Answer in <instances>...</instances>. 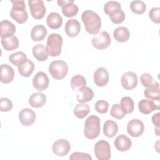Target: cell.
I'll use <instances>...</instances> for the list:
<instances>
[{"mask_svg":"<svg viewBox=\"0 0 160 160\" xmlns=\"http://www.w3.org/2000/svg\"><path fill=\"white\" fill-rule=\"evenodd\" d=\"M81 19L89 34H96L99 32L101 27V20L96 12L91 10H86L82 12Z\"/></svg>","mask_w":160,"mask_h":160,"instance_id":"obj_1","label":"cell"},{"mask_svg":"<svg viewBox=\"0 0 160 160\" xmlns=\"http://www.w3.org/2000/svg\"><path fill=\"white\" fill-rule=\"evenodd\" d=\"M100 119L95 115L89 116L85 121L84 134L89 139L96 138L100 134Z\"/></svg>","mask_w":160,"mask_h":160,"instance_id":"obj_2","label":"cell"},{"mask_svg":"<svg viewBox=\"0 0 160 160\" xmlns=\"http://www.w3.org/2000/svg\"><path fill=\"white\" fill-rule=\"evenodd\" d=\"M62 38L57 33H51L49 35L46 42V50L48 55L56 57L60 55L62 50Z\"/></svg>","mask_w":160,"mask_h":160,"instance_id":"obj_3","label":"cell"},{"mask_svg":"<svg viewBox=\"0 0 160 160\" xmlns=\"http://www.w3.org/2000/svg\"><path fill=\"white\" fill-rule=\"evenodd\" d=\"M12 7L10 11L11 17L18 23L22 24L28 18V12L26 11V4L24 1H11Z\"/></svg>","mask_w":160,"mask_h":160,"instance_id":"obj_4","label":"cell"},{"mask_svg":"<svg viewBox=\"0 0 160 160\" xmlns=\"http://www.w3.org/2000/svg\"><path fill=\"white\" fill-rule=\"evenodd\" d=\"M49 72L54 79H62L68 74V66L64 61H53L49 66Z\"/></svg>","mask_w":160,"mask_h":160,"instance_id":"obj_5","label":"cell"},{"mask_svg":"<svg viewBox=\"0 0 160 160\" xmlns=\"http://www.w3.org/2000/svg\"><path fill=\"white\" fill-rule=\"evenodd\" d=\"M94 154L99 160H108L111 158V148L109 142L105 140H100L94 145Z\"/></svg>","mask_w":160,"mask_h":160,"instance_id":"obj_6","label":"cell"},{"mask_svg":"<svg viewBox=\"0 0 160 160\" xmlns=\"http://www.w3.org/2000/svg\"><path fill=\"white\" fill-rule=\"evenodd\" d=\"M28 2L33 18L41 19L44 16L46 8L42 0H29Z\"/></svg>","mask_w":160,"mask_h":160,"instance_id":"obj_7","label":"cell"},{"mask_svg":"<svg viewBox=\"0 0 160 160\" xmlns=\"http://www.w3.org/2000/svg\"><path fill=\"white\" fill-rule=\"evenodd\" d=\"M111 39L110 35L106 31H101L95 35L91 40L94 48L97 49H104L111 44Z\"/></svg>","mask_w":160,"mask_h":160,"instance_id":"obj_8","label":"cell"},{"mask_svg":"<svg viewBox=\"0 0 160 160\" xmlns=\"http://www.w3.org/2000/svg\"><path fill=\"white\" fill-rule=\"evenodd\" d=\"M74 2L73 0H58L57 1L59 6L62 8V12L64 16L68 18H71L77 14L78 7Z\"/></svg>","mask_w":160,"mask_h":160,"instance_id":"obj_9","label":"cell"},{"mask_svg":"<svg viewBox=\"0 0 160 160\" xmlns=\"http://www.w3.org/2000/svg\"><path fill=\"white\" fill-rule=\"evenodd\" d=\"M71 149L70 143L64 139H60L52 144V151L53 153L58 156H64L67 155Z\"/></svg>","mask_w":160,"mask_h":160,"instance_id":"obj_10","label":"cell"},{"mask_svg":"<svg viewBox=\"0 0 160 160\" xmlns=\"http://www.w3.org/2000/svg\"><path fill=\"white\" fill-rule=\"evenodd\" d=\"M121 84L122 88L126 90H131L135 88L138 84V76L132 71L124 73L121 78Z\"/></svg>","mask_w":160,"mask_h":160,"instance_id":"obj_11","label":"cell"},{"mask_svg":"<svg viewBox=\"0 0 160 160\" xmlns=\"http://www.w3.org/2000/svg\"><path fill=\"white\" fill-rule=\"evenodd\" d=\"M144 126L143 122L138 119H132L127 125L128 134L134 138L139 137L144 132Z\"/></svg>","mask_w":160,"mask_h":160,"instance_id":"obj_12","label":"cell"},{"mask_svg":"<svg viewBox=\"0 0 160 160\" xmlns=\"http://www.w3.org/2000/svg\"><path fill=\"white\" fill-rule=\"evenodd\" d=\"M49 80L47 74L42 71L38 72L32 79V85L39 91L46 89L49 86Z\"/></svg>","mask_w":160,"mask_h":160,"instance_id":"obj_13","label":"cell"},{"mask_svg":"<svg viewBox=\"0 0 160 160\" xmlns=\"http://www.w3.org/2000/svg\"><path fill=\"white\" fill-rule=\"evenodd\" d=\"M36 114L31 109L24 108L19 113V119L20 122L25 126H31L36 120Z\"/></svg>","mask_w":160,"mask_h":160,"instance_id":"obj_14","label":"cell"},{"mask_svg":"<svg viewBox=\"0 0 160 160\" xmlns=\"http://www.w3.org/2000/svg\"><path fill=\"white\" fill-rule=\"evenodd\" d=\"M109 81V73L106 69L101 67L98 68L94 73V82L99 87L104 86Z\"/></svg>","mask_w":160,"mask_h":160,"instance_id":"obj_15","label":"cell"},{"mask_svg":"<svg viewBox=\"0 0 160 160\" xmlns=\"http://www.w3.org/2000/svg\"><path fill=\"white\" fill-rule=\"evenodd\" d=\"M64 29L69 37L74 38L77 36L80 32L81 25L77 19H71L66 22Z\"/></svg>","mask_w":160,"mask_h":160,"instance_id":"obj_16","label":"cell"},{"mask_svg":"<svg viewBox=\"0 0 160 160\" xmlns=\"http://www.w3.org/2000/svg\"><path fill=\"white\" fill-rule=\"evenodd\" d=\"M16 32V26L11 21L4 19L0 22V36L1 39L13 36Z\"/></svg>","mask_w":160,"mask_h":160,"instance_id":"obj_17","label":"cell"},{"mask_svg":"<svg viewBox=\"0 0 160 160\" xmlns=\"http://www.w3.org/2000/svg\"><path fill=\"white\" fill-rule=\"evenodd\" d=\"M138 108L141 113L148 114L156 109H159V106H157L152 100L143 99L138 102Z\"/></svg>","mask_w":160,"mask_h":160,"instance_id":"obj_18","label":"cell"},{"mask_svg":"<svg viewBox=\"0 0 160 160\" xmlns=\"http://www.w3.org/2000/svg\"><path fill=\"white\" fill-rule=\"evenodd\" d=\"M132 145L131 140L129 137L124 134L117 136L114 140V146L119 151H126L130 149Z\"/></svg>","mask_w":160,"mask_h":160,"instance_id":"obj_19","label":"cell"},{"mask_svg":"<svg viewBox=\"0 0 160 160\" xmlns=\"http://www.w3.org/2000/svg\"><path fill=\"white\" fill-rule=\"evenodd\" d=\"M14 77V71L11 66L7 64L1 65L0 81L4 84H8L13 80Z\"/></svg>","mask_w":160,"mask_h":160,"instance_id":"obj_20","label":"cell"},{"mask_svg":"<svg viewBox=\"0 0 160 160\" xmlns=\"http://www.w3.org/2000/svg\"><path fill=\"white\" fill-rule=\"evenodd\" d=\"M94 97V92L91 88L85 86L77 91L76 99L80 103L90 101Z\"/></svg>","mask_w":160,"mask_h":160,"instance_id":"obj_21","label":"cell"},{"mask_svg":"<svg viewBox=\"0 0 160 160\" xmlns=\"http://www.w3.org/2000/svg\"><path fill=\"white\" fill-rule=\"evenodd\" d=\"M46 102V96L41 92H34L29 98V104L34 108H39L43 106Z\"/></svg>","mask_w":160,"mask_h":160,"instance_id":"obj_22","label":"cell"},{"mask_svg":"<svg viewBox=\"0 0 160 160\" xmlns=\"http://www.w3.org/2000/svg\"><path fill=\"white\" fill-rule=\"evenodd\" d=\"M46 28L41 24L34 26L31 32V38L34 41H42L47 35Z\"/></svg>","mask_w":160,"mask_h":160,"instance_id":"obj_23","label":"cell"},{"mask_svg":"<svg viewBox=\"0 0 160 160\" xmlns=\"http://www.w3.org/2000/svg\"><path fill=\"white\" fill-rule=\"evenodd\" d=\"M33 56L39 61H44L48 58V54L46 47L42 44H38L32 49Z\"/></svg>","mask_w":160,"mask_h":160,"instance_id":"obj_24","label":"cell"},{"mask_svg":"<svg viewBox=\"0 0 160 160\" xmlns=\"http://www.w3.org/2000/svg\"><path fill=\"white\" fill-rule=\"evenodd\" d=\"M46 22L51 29H58L62 24V17L57 12H51L46 18Z\"/></svg>","mask_w":160,"mask_h":160,"instance_id":"obj_25","label":"cell"},{"mask_svg":"<svg viewBox=\"0 0 160 160\" xmlns=\"http://www.w3.org/2000/svg\"><path fill=\"white\" fill-rule=\"evenodd\" d=\"M18 68L20 75L23 77L28 78L33 72L34 64L32 61L27 59L21 65H19Z\"/></svg>","mask_w":160,"mask_h":160,"instance_id":"obj_26","label":"cell"},{"mask_svg":"<svg viewBox=\"0 0 160 160\" xmlns=\"http://www.w3.org/2000/svg\"><path fill=\"white\" fill-rule=\"evenodd\" d=\"M130 36L129 29L124 26H120L117 28L113 32V36L115 40L120 42H126Z\"/></svg>","mask_w":160,"mask_h":160,"instance_id":"obj_27","label":"cell"},{"mask_svg":"<svg viewBox=\"0 0 160 160\" xmlns=\"http://www.w3.org/2000/svg\"><path fill=\"white\" fill-rule=\"evenodd\" d=\"M118 126L115 121L107 120L103 126V133L108 138H113L117 134Z\"/></svg>","mask_w":160,"mask_h":160,"instance_id":"obj_28","label":"cell"},{"mask_svg":"<svg viewBox=\"0 0 160 160\" xmlns=\"http://www.w3.org/2000/svg\"><path fill=\"white\" fill-rule=\"evenodd\" d=\"M1 44L6 51H12L17 49L19 46V40L15 36L1 39Z\"/></svg>","mask_w":160,"mask_h":160,"instance_id":"obj_29","label":"cell"},{"mask_svg":"<svg viewBox=\"0 0 160 160\" xmlns=\"http://www.w3.org/2000/svg\"><path fill=\"white\" fill-rule=\"evenodd\" d=\"M71 86L74 91H78L82 88L86 86V80L84 76L76 74L71 79Z\"/></svg>","mask_w":160,"mask_h":160,"instance_id":"obj_30","label":"cell"},{"mask_svg":"<svg viewBox=\"0 0 160 160\" xmlns=\"http://www.w3.org/2000/svg\"><path fill=\"white\" fill-rule=\"evenodd\" d=\"M89 111L90 108L88 104L86 103H79L76 104L74 109L73 113L78 118L82 119L89 114Z\"/></svg>","mask_w":160,"mask_h":160,"instance_id":"obj_31","label":"cell"},{"mask_svg":"<svg viewBox=\"0 0 160 160\" xmlns=\"http://www.w3.org/2000/svg\"><path fill=\"white\" fill-rule=\"evenodd\" d=\"M120 106L126 114L131 113L134 108V101L131 98L124 96L122 98L120 101Z\"/></svg>","mask_w":160,"mask_h":160,"instance_id":"obj_32","label":"cell"},{"mask_svg":"<svg viewBox=\"0 0 160 160\" xmlns=\"http://www.w3.org/2000/svg\"><path fill=\"white\" fill-rule=\"evenodd\" d=\"M144 96L151 100H156L159 101L160 96L159 85L147 88L144 91Z\"/></svg>","mask_w":160,"mask_h":160,"instance_id":"obj_33","label":"cell"},{"mask_svg":"<svg viewBox=\"0 0 160 160\" xmlns=\"http://www.w3.org/2000/svg\"><path fill=\"white\" fill-rule=\"evenodd\" d=\"M26 59H27V56L25 53L21 51H18L12 53L9 55V60L14 66H19L21 65Z\"/></svg>","mask_w":160,"mask_h":160,"instance_id":"obj_34","label":"cell"},{"mask_svg":"<svg viewBox=\"0 0 160 160\" xmlns=\"http://www.w3.org/2000/svg\"><path fill=\"white\" fill-rule=\"evenodd\" d=\"M121 9V6L119 2L114 1H108L105 3L104 6V12L110 16L116 11Z\"/></svg>","mask_w":160,"mask_h":160,"instance_id":"obj_35","label":"cell"},{"mask_svg":"<svg viewBox=\"0 0 160 160\" xmlns=\"http://www.w3.org/2000/svg\"><path fill=\"white\" fill-rule=\"evenodd\" d=\"M130 9L134 13L137 14H141L145 12L146 6L143 1L135 0L131 1L130 4Z\"/></svg>","mask_w":160,"mask_h":160,"instance_id":"obj_36","label":"cell"},{"mask_svg":"<svg viewBox=\"0 0 160 160\" xmlns=\"http://www.w3.org/2000/svg\"><path fill=\"white\" fill-rule=\"evenodd\" d=\"M140 81L143 86L146 88L153 87L155 86H159L158 82L156 81L152 76L148 73H143L140 77Z\"/></svg>","mask_w":160,"mask_h":160,"instance_id":"obj_37","label":"cell"},{"mask_svg":"<svg viewBox=\"0 0 160 160\" xmlns=\"http://www.w3.org/2000/svg\"><path fill=\"white\" fill-rule=\"evenodd\" d=\"M110 114H111V116H112L113 118H115L116 119H122L126 114L124 112V111L122 109L120 105L118 104H115L112 105V106L111 107V109Z\"/></svg>","mask_w":160,"mask_h":160,"instance_id":"obj_38","label":"cell"},{"mask_svg":"<svg viewBox=\"0 0 160 160\" xmlns=\"http://www.w3.org/2000/svg\"><path fill=\"white\" fill-rule=\"evenodd\" d=\"M111 21L114 24H120L125 19V14L121 9L118 10L109 16Z\"/></svg>","mask_w":160,"mask_h":160,"instance_id":"obj_39","label":"cell"},{"mask_svg":"<svg viewBox=\"0 0 160 160\" xmlns=\"http://www.w3.org/2000/svg\"><path fill=\"white\" fill-rule=\"evenodd\" d=\"M109 108V104L106 101L99 100L94 105V108L96 111L100 114L106 113Z\"/></svg>","mask_w":160,"mask_h":160,"instance_id":"obj_40","label":"cell"},{"mask_svg":"<svg viewBox=\"0 0 160 160\" xmlns=\"http://www.w3.org/2000/svg\"><path fill=\"white\" fill-rule=\"evenodd\" d=\"M12 101L6 98H1L0 99V111L2 112H8L12 108Z\"/></svg>","mask_w":160,"mask_h":160,"instance_id":"obj_41","label":"cell"},{"mask_svg":"<svg viewBox=\"0 0 160 160\" xmlns=\"http://www.w3.org/2000/svg\"><path fill=\"white\" fill-rule=\"evenodd\" d=\"M160 8L159 7H154L151 9L149 12V17L150 19L157 24L160 22Z\"/></svg>","mask_w":160,"mask_h":160,"instance_id":"obj_42","label":"cell"},{"mask_svg":"<svg viewBox=\"0 0 160 160\" xmlns=\"http://www.w3.org/2000/svg\"><path fill=\"white\" fill-rule=\"evenodd\" d=\"M69 159L76 160V159H83V160H92L91 156L88 153L74 152L69 156Z\"/></svg>","mask_w":160,"mask_h":160,"instance_id":"obj_43","label":"cell"},{"mask_svg":"<svg viewBox=\"0 0 160 160\" xmlns=\"http://www.w3.org/2000/svg\"><path fill=\"white\" fill-rule=\"evenodd\" d=\"M152 122L156 127L159 128V124H160V113L159 112H157L152 115Z\"/></svg>","mask_w":160,"mask_h":160,"instance_id":"obj_44","label":"cell"}]
</instances>
